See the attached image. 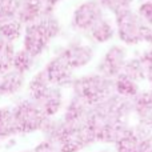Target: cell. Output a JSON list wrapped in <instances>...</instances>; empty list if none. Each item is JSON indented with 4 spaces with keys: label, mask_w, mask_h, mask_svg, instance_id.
Returning a JSON list of instances; mask_svg holds the SVG:
<instances>
[{
    "label": "cell",
    "mask_w": 152,
    "mask_h": 152,
    "mask_svg": "<svg viewBox=\"0 0 152 152\" xmlns=\"http://www.w3.org/2000/svg\"><path fill=\"white\" fill-rule=\"evenodd\" d=\"M148 91H150V94L152 95V87H150V89H148Z\"/></svg>",
    "instance_id": "1f68e13d"
},
{
    "label": "cell",
    "mask_w": 152,
    "mask_h": 152,
    "mask_svg": "<svg viewBox=\"0 0 152 152\" xmlns=\"http://www.w3.org/2000/svg\"><path fill=\"white\" fill-rule=\"evenodd\" d=\"M92 105H89L86 100L81 97L71 95L69 100L64 104V108L61 111V116L64 123L69 124V126H84L87 124L88 116L91 113Z\"/></svg>",
    "instance_id": "4fadbf2b"
},
{
    "label": "cell",
    "mask_w": 152,
    "mask_h": 152,
    "mask_svg": "<svg viewBox=\"0 0 152 152\" xmlns=\"http://www.w3.org/2000/svg\"><path fill=\"white\" fill-rule=\"evenodd\" d=\"M104 16H107V12L97 0H84L72 12L71 28L77 35L86 36L89 29Z\"/></svg>",
    "instance_id": "52a82bcc"
},
{
    "label": "cell",
    "mask_w": 152,
    "mask_h": 152,
    "mask_svg": "<svg viewBox=\"0 0 152 152\" xmlns=\"http://www.w3.org/2000/svg\"><path fill=\"white\" fill-rule=\"evenodd\" d=\"M132 102V118L136 124L152 129V95L148 89H142Z\"/></svg>",
    "instance_id": "5bb4252c"
},
{
    "label": "cell",
    "mask_w": 152,
    "mask_h": 152,
    "mask_svg": "<svg viewBox=\"0 0 152 152\" xmlns=\"http://www.w3.org/2000/svg\"><path fill=\"white\" fill-rule=\"evenodd\" d=\"M56 53H59L72 67V69L76 71L92 63L96 51L92 43L84 42L80 37H74L67 42V44H64Z\"/></svg>",
    "instance_id": "30bf717a"
},
{
    "label": "cell",
    "mask_w": 152,
    "mask_h": 152,
    "mask_svg": "<svg viewBox=\"0 0 152 152\" xmlns=\"http://www.w3.org/2000/svg\"><path fill=\"white\" fill-rule=\"evenodd\" d=\"M132 102L112 94L107 99L92 105L87 120L95 143L115 144L131 127Z\"/></svg>",
    "instance_id": "6da1fadb"
},
{
    "label": "cell",
    "mask_w": 152,
    "mask_h": 152,
    "mask_svg": "<svg viewBox=\"0 0 152 152\" xmlns=\"http://www.w3.org/2000/svg\"><path fill=\"white\" fill-rule=\"evenodd\" d=\"M128 50L126 45H123L121 43L112 44L105 50L100 60L97 61L95 71L110 79H115L121 74L123 67L126 61L128 60Z\"/></svg>",
    "instance_id": "8fae6325"
},
{
    "label": "cell",
    "mask_w": 152,
    "mask_h": 152,
    "mask_svg": "<svg viewBox=\"0 0 152 152\" xmlns=\"http://www.w3.org/2000/svg\"><path fill=\"white\" fill-rule=\"evenodd\" d=\"M61 34V24L55 12H48L37 21L24 26L23 50L34 58H39L48 48L52 40Z\"/></svg>",
    "instance_id": "7a4b0ae2"
},
{
    "label": "cell",
    "mask_w": 152,
    "mask_h": 152,
    "mask_svg": "<svg viewBox=\"0 0 152 152\" xmlns=\"http://www.w3.org/2000/svg\"><path fill=\"white\" fill-rule=\"evenodd\" d=\"M15 52L16 50L12 43L0 40V74L7 72L12 68Z\"/></svg>",
    "instance_id": "603a6c76"
},
{
    "label": "cell",
    "mask_w": 152,
    "mask_h": 152,
    "mask_svg": "<svg viewBox=\"0 0 152 152\" xmlns=\"http://www.w3.org/2000/svg\"><path fill=\"white\" fill-rule=\"evenodd\" d=\"M32 150H34V152H63L56 143L48 142V140H44V139L35 148H32Z\"/></svg>",
    "instance_id": "83f0119b"
},
{
    "label": "cell",
    "mask_w": 152,
    "mask_h": 152,
    "mask_svg": "<svg viewBox=\"0 0 152 152\" xmlns=\"http://www.w3.org/2000/svg\"><path fill=\"white\" fill-rule=\"evenodd\" d=\"M116 36L123 45H137L140 43L152 44V26L147 24L136 10L128 8L113 16Z\"/></svg>",
    "instance_id": "277c9868"
},
{
    "label": "cell",
    "mask_w": 152,
    "mask_h": 152,
    "mask_svg": "<svg viewBox=\"0 0 152 152\" xmlns=\"http://www.w3.org/2000/svg\"><path fill=\"white\" fill-rule=\"evenodd\" d=\"M136 12L145 23L152 26V0H142L136 8Z\"/></svg>",
    "instance_id": "484cf974"
},
{
    "label": "cell",
    "mask_w": 152,
    "mask_h": 152,
    "mask_svg": "<svg viewBox=\"0 0 152 152\" xmlns=\"http://www.w3.org/2000/svg\"><path fill=\"white\" fill-rule=\"evenodd\" d=\"M26 86V75L11 68L0 74V96H13Z\"/></svg>",
    "instance_id": "e0dca14e"
},
{
    "label": "cell",
    "mask_w": 152,
    "mask_h": 152,
    "mask_svg": "<svg viewBox=\"0 0 152 152\" xmlns=\"http://www.w3.org/2000/svg\"><path fill=\"white\" fill-rule=\"evenodd\" d=\"M56 144L63 152H81L96 143L87 124L69 126L63 121V128L56 140Z\"/></svg>",
    "instance_id": "ba28073f"
},
{
    "label": "cell",
    "mask_w": 152,
    "mask_h": 152,
    "mask_svg": "<svg viewBox=\"0 0 152 152\" xmlns=\"http://www.w3.org/2000/svg\"><path fill=\"white\" fill-rule=\"evenodd\" d=\"M12 111L16 128H18L19 134L21 135L40 132L48 119L45 113L42 111V108L29 97L19 100L12 107Z\"/></svg>",
    "instance_id": "8992f818"
},
{
    "label": "cell",
    "mask_w": 152,
    "mask_h": 152,
    "mask_svg": "<svg viewBox=\"0 0 152 152\" xmlns=\"http://www.w3.org/2000/svg\"><path fill=\"white\" fill-rule=\"evenodd\" d=\"M97 1L102 4L105 12L115 16L116 13L121 12V11L132 8L135 0H97Z\"/></svg>",
    "instance_id": "cb8c5ba5"
},
{
    "label": "cell",
    "mask_w": 152,
    "mask_h": 152,
    "mask_svg": "<svg viewBox=\"0 0 152 152\" xmlns=\"http://www.w3.org/2000/svg\"><path fill=\"white\" fill-rule=\"evenodd\" d=\"M36 58H34L32 55H29L26 50H19L15 52V58H13V64L12 68L16 69L18 72L23 75H27L35 66Z\"/></svg>",
    "instance_id": "7402d4cb"
},
{
    "label": "cell",
    "mask_w": 152,
    "mask_h": 152,
    "mask_svg": "<svg viewBox=\"0 0 152 152\" xmlns=\"http://www.w3.org/2000/svg\"><path fill=\"white\" fill-rule=\"evenodd\" d=\"M69 88H71L72 95L81 97L89 105L97 104L112 94H115L113 79L107 77L96 71L75 77Z\"/></svg>",
    "instance_id": "5b68a950"
},
{
    "label": "cell",
    "mask_w": 152,
    "mask_h": 152,
    "mask_svg": "<svg viewBox=\"0 0 152 152\" xmlns=\"http://www.w3.org/2000/svg\"><path fill=\"white\" fill-rule=\"evenodd\" d=\"M142 83L134 80V79L128 77V76L120 74L118 77L113 79V89H115V94L119 96L124 97V99L132 100L136 95L140 94L142 91Z\"/></svg>",
    "instance_id": "ac0fdd59"
},
{
    "label": "cell",
    "mask_w": 152,
    "mask_h": 152,
    "mask_svg": "<svg viewBox=\"0 0 152 152\" xmlns=\"http://www.w3.org/2000/svg\"><path fill=\"white\" fill-rule=\"evenodd\" d=\"M43 1L47 4L48 8H51V10H55V7L61 1V0H43Z\"/></svg>",
    "instance_id": "f1b7e54d"
},
{
    "label": "cell",
    "mask_w": 152,
    "mask_h": 152,
    "mask_svg": "<svg viewBox=\"0 0 152 152\" xmlns=\"http://www.w3.org/2000/svg\"><path fill=\"white\" fill-rule=\"evenodd\" d=\"M95 152H111V151H108V150H99V151H95Z\"/></svg>",
    "instance_id": "f546056e"
},
{
    "label": "cell",
    "mask_w": 152,
    "mask_h": 152,
    "mask_svg": "<svg viewBox=\"0 0 152 152\" xmlns=\"http://www.w3.org/2000/svg\"><path fill=\"white\" fill-rule=\"evenodd\" d=\"M27 88L29 94L28 97L42 108L47 118H55L63 111L66 104L63 88L52 86L43 69L32 76Z\"/></svg>",
    "instance_id": "3957f363"
},
{
    "label": "cell",
    "mask_w": 152,
    "mask_h": 152,
    "mask_svg": "<svg viewBox=\"0 0 152 152\" xmlns=\"http://www.w3.org/2000/svg\"><path fill=\"white\" fill-rule=\"evenodd\" d=\"M115 35L116 29L113 20H111L108 16H104L89 29L86 37L89 40V43H94V44H105L111 42L115 37Z\"/></svg>",
    "instance_id": "2e32d148"
},
{
    "label": "cell",
    "mask_w": 152,
    "mask_h": 152,
    "mask_svg": "<svg viewBox=\"0 0 152 152\" xmlns=\"http://www.w3.org/2000/svg\"><path fill=\"white\" fill-rule=\"evenodd\" d=\"M19 152H34V150H24V151H19Z\"/></svg>",
    "instance_id": "4dcf8cb0"
},
{
    "label": "cell",
    "mask_w": 152,
    "mask_h": 152,
    "mask_svg": "<svg viewBox=\"0 0 152 152\" xmlns=\"http://www.w3.org/2000/svg\"><path fill=\"white\" fill-rule=\"evenodd\" d=\"M121 74L128 76V77L134 79V80L139 81V83H143L145 81V69L143 63L140 61L139 56H132V58H128V60L126 61L123 67V71Z\"/></svg>",
    "instance_id": "44dd1931"
},
{
    "label": "cell",
    "mask_w": 152,
    "mask_h": 152,
    "mask_svg": "<svg viewBox=\"0 0 152 152\" xmlns=\"http://www.w3.org/2000/svg\"><path fill=\"white\" fill-rule=\"evenodd\" d=\"M24 26L18 19H11V20L0 23V40H4L8 43H15L23 36Z\"/></svg>",
    "instance_id": "ffe728a7"
},
{
    "label": "cell",
    "mask_w": 152,
    "mask_h": 152,
    "mask_svg": "<svg viewBox=\"0 0 152 152\" xmlns=\"http://www.w3.org/2000/svg\"><path fill=\"white\" fill-rule=\"evenodd\" d=\"M113 147L116 152H152V129L131 124Z\"/></svg>",
    "instance_id": "9c48e42d"
},
{
    "label": "cell",
    "mask_w": 152,
    "mask_h": 152,
    "mask_svg": "<svg viewBox=\"0 0 152 152\" xmlns=\"http://www.w3.org/2000/svg\"><path fill=\"white\" fill-rule=\"evenodd\" d=\"M19 135L15 124L12 107H0V143Z\"/></svg>",
    "instance_id": "d6986e66"
},
{
    "label": "cell",
    "mask_w": 152,
    "mask_h": 152,
    "mask_svg": "<svg viewBox=\"0 0 152 152\" xmlns=\"http://www.w3.org/2000/svg\"><path fill=\"white\" fill-rule=\"evenodd\" d=\"M52 11L53 10L48 8L43 0H19L16 19L23 26H28Z\"/></svg>",
    "instance_id": "9a60e30c"
},
{
    "label": "cell",
    "mask_w": 152,
    "mask_h": 152,
    "mask_svg": "<svg viewBox=\"0 0 152 152\" xmlns=\"http://www.w3.org/2000/svg\"><path fill=\"white\" fill-rule=\"evenodd\" d=\"M19 0H0V23L16 18Z\"/></svg>",
    "instance_id": "d4e9b609"
},
{
    "label": "cell",
    "mask_w": 152,
    "mask_h": 152,
    "mask_svg": "<svg viewBox=\"0 0 152 152\" xmlns=\"http://www.w3.org/2000/svg\"><path fill=\"white\" fill-rule=\"evenodd\" d=\"M137 56H139L140 61H142L143 66H144L145 75H147L148 72H152V44L148 45L145 50H143Z\"/></svg>",
    "instance_id": "4316f807"
},
{
    "label": "cell",
    "mask_w": 152,
    "mask_h": 152,
    "mask_svg": "<svg viewBox=\"0 0 152 152\" xmlns=\"http://www.w3.org/2000/svg\"><path fill=\"white\" fill-rule=\"evenodd\" d=\"M43 71L52 86L60 87V88H67V87L69 88L74 79L76 77L72 67L59 53H55V56L47 61Z\"/></svg>",
    "instance_id": "7c38bea8"
}]
</instances>
